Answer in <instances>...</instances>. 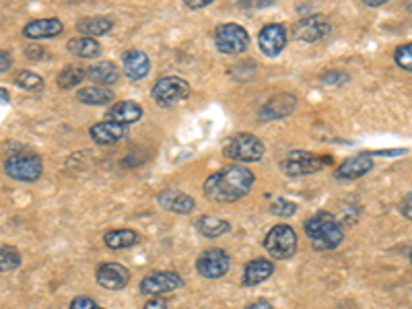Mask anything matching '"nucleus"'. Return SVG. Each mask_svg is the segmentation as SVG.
Listing matches in <instances>:
<instances>
[{
  "label": "nucleus",
  "mask_w": 412,
  "mask_h": 309,
  "mask_svg": "<svg viewBox=\"0 0 412 309\" xmlns=\"http://www.w3.org/2000/svg\"><path fill=\"white\" fill-rule=\"evenodd\" d=\"M256 184L252 169L243 165H229L223 171L213 173L204 182V196L219 204H233L246 198Z\"/></svg>",
  "instance_id": "nucleus-1"
},
{
  "label": "nucleus",
  "mask_w": 412,
  "mask_h": 309,
  "mask_svg": "<svg viewBox=\"0 0 412 309\" xmlns=\"http://www.w3.org/2000/svg\"><path fill=\"white\" fill-rule=\"evenodd\" d=\"M303 229L307 233L311 247L315 252H328V250H336L338 245L344 241V229L340 225L336 217L328 210L315 213L313 217H309L303 225Z\"/></svg>",
  "instance_id": "nucleus-2"
},
{
  "label": "nucleus",
  "mask_w": 412,
  "mask_h": 309,
  "mask_svg": "<svg viewBox=\"0 0 412 309\" xmlns=\"http://www.w3.org/2000/svg\"><path fill=\"white\" fill-rule=\"evenodd\" d=\"M223 154L231 161H237V165L239 163H256L264 157V145L260 138H256L250 132H237L225 141Z\"/></svg>",
  "instance_id": "nucleus-3"
},
{
  "label": "nucleus",
  "mask_w": 412,
  "mask_h": 309,
  "mask_svg": "<svg viewBox=\"0 0 412 309\" xmlns=\"http://www.w3.org/2000/svg\"><path fill=\"white\" fill-rule=\"evenodd\" d=\"M4 173L17 182H38L43 173V161L36 153H13L4 159Z\"/></svg>",
  "instance_id": "nucleus-4"
},
{
  "label": "nucleus",
  "mask_w": 412,
  "mask_h": 309,
  "mask_svg": "<svg viewBox=\"0 0 412 309\" xmlns=\"http://www.w3.org/2000/svg\"><path fill=\"white\" fill-rule=\"evenodd\" d=\"M326 163H332V159L297 149V151H291L280 161V171L289 178H303V175L322 171Z\"/></svg>",
  "instance_id": "nucleus-5"
},
{
  "label": "nucleus",
  "mask_w": 412,
  "mask_h": 309,
  "mask_svg": "<svg viewBox=\"0 0 412 309\" xmlns=\"http://www.w3.org/2000/svg\"><path fill=\"white\" fill-rule=\"evenodd\" d=\"M150 95L157 106L161 108H173L190 97V82L182 77H161L150 89Z\"/></svg>",
  "instance_id": "nucleus-6"
},
{
  "label": "nucleus",
  "mask_w": 412,
  "mask_h": 309,
  "mask_svg": "<svg viewBox=\"0 0 412 309\" xmlns=\"http://www.w3.org/2000/svg\"><path fill=\"white\" fill-rule=\"evenodd\" d=\"M264 250L274 260H289L297 252V233L289 225H274L264 237Z\"/></svg>",
  "instance_id": "nucleus-7"
},
{
  "label": "nucleus",
  "mask_w": 412,
  "mask_h": 309,
  "mask_svg": "<svg viewBox=\"0 0 412 309\" xmlns=\"http://www.w3.org/2000/svg\"><path fill=\"white\" fill-rule=\"evenodd\" d=\"M215 45L221 54H243L250 48V34L237 23H223L215 31Z\"/></svg>",
  "instance_id": "nucleus-8"
},
{
  "label": "nucleus",
  "mask_w": 412,
  "mask_h": 309,
  "mask_svg": "<svg viewBox=\"0 0 412 309\" xmlns=\"http://www.w3.org/2000/svg\"><path fill=\"white\" fill-rule=\"evenodd\" d=\"M184 287V278L173 271H157L147 274L141 280L138 291L143 295H150V297H159L163 293H171Z\"/></svg>",
  "instance_id": "nucleus-9"
},
{
  "label": "nucleus",
  "mask_w": 412,
  "mask_h": 309,
  "mask_svg": "<svg viewBox=\"0 0 412 309\" xmlns=\"http://www.w3.org/2000/svg\"><path fill=\"white\" fill-rule=\"evenodd\" d=\"M231 271V258L223 247H211L196 260V272L202 278H223Z\"/></svg>",
  "instance_id": "nucleus-10"
},
{
  "label": "nucleus",
  "mask_w": 412,
  "mask_h": 309,
  "mask_svg": "<svg viewBox=\"0 0 412 309\" xmlns=\"http://www.w3.org/2000/svg\"><path fill=\"white\" fill-rule=\"evenodd\" d=\"M330 34V23L322 15H305L293 27V36L305 43H315Z\"/></svg>",
  "instance_id": "nucleus-11"
},
{
  "label": "nucleus",
  "mask_w": 412,
  "mask_h": 309,
  "mask_svg": "<svg viewBox=\"0 0 412 309\" xmlns=\"http://www.w3.org/2000/svg\"><path fill=\"white\" fill-rule=\"evenodd\" d=\"M95 280L108 291H122L130 282V271L120 262H104L95 271Z\"/></svg>",
  "instance_id": "nucleus-12"
},
{
  "label": "nucleus",
  "mask_w": 412,
  "mask_h": 309,
  "mask_svg": "<svg viewBox=\"0 0 412 309\" xmlns=\"http://www.w3.org/2000/svg\"><path fill=\"white\" fill-rule=\"evenodd\" d=\"M295 108H297V97L293 93H276L258 110V120L260 122L283 120V117L291 116Z\"/></svg>",
  "instance_id": "nucleus-13"
},
{
  "label": "nucleus",
  "mask_w": 412,
  "mask_h": 309,
  "mask_svg": "<svg viewBox=\"0 0 412 309\" xmlns=\"http://www.w3.org/2000/svg\"><path fill=\"white\" fill-rule=\"evenodd\" d=\"M289 41V34H287V27L280 25V23H270V25H264L258 34V45L262 50L266 56L274 58L278 56L285 45Z\"/></svg>",
  "instance_id": "nucleus-14"
},
{
  "label": "nucleus",
  "mask_w": 412,
  "mask_h": 309,
  "mask_svg": "<svg viewBox=\"0 0 412 309\" xmlns=\"http://www.w3.org/2000/svg\"><path fill=\"white\" fill-rule=\"evenodd\" d=\"M371 169H374V154L365 151V153H359L342 161L334 171V178L342 182H350V180H359L367 175Z\"/></svg>",
  "instance_id": "nucleus-15"
},
{
  "label": "nucleus",
  "mask_w": 412,
  "mask_h": 309,
  "mask_svg": "<svg viewBox=\"0 0 412 309\" xmlns=\"http://www.w3.org/2000/svg\"><path fill=\"white\" fill-rule=\"evenodd\" d=\"M122 69H124V75L130 80H143L150 73L149 56L143 50H136V48L126 50L122 54Z\"/></svg>",
  "instance_id": "nucleus-16"
},
{
  "label": "nucleus",
  "mask_w": 412,
  "mask_h": 309,
  "mask_svg": "<svg viewBox=\"0 0 412 309\" xmlns=\"http://www.w3.org/2000/svg\"><path fill=\"white\" fill-rule=\"evenodd\" d=\"M157 202L161 208L173 215H190L196 208V200L190 194L180 192V190H163L157 194Z\"/></svg>",
  "instance_id": "nucleus-17"
},
{
  "label": "nucleus",
  "mask_w": 412,
  "mask_h": 309,
  "mask_svg": "<svg viewBox=\"0 0 412 309\" xmlns=\"http://www.w3.org/2000/svg\"><path fill=\"white\" fill-rule=\"evenodd\" d=\"M64 31V23L56 17L34 19L23 27V36L27 39H50L60 36Z\"/></svg>",
  "instance_id": "nucleus-18"
},
{
  "label": "nucleus",
  "mask_w": 412,
  "mask_h": 309,
  "mask_svg": "<svg viewBox=\"0 0 412 309\" xmlns=\"http://www.w3.org/2000/svg\"><path fill=\"white\" fill-rule=\"evenodd\" d=\"M145 114L143 106L132 101V99H124V101H118L113 103L112 108L108 110V122H113V124H120V126H130L134 122H138Z\"/></svg>",
  "instance_id": "nucleus-19"
},
{
  "label": "nucleus",
  "mask_w": 412,
  "mask_h": 309,
  "mask_svg": "<svg viewBox=\"0 0 412 309\" xmlns=\"http://www.w3.org/2000/svg\"><path fill=\"white\" fill-rule=\"evenodd\" d=\"M89 134H91V138L97 143V145H115V143H120L122 138H126V134H128V126H120V124H113V122H97V124H93L91 126V130H89Z\"/></svg>",
  "instance_id": "nucleus-20"
},
{
  "label": "nucleus",
  "mask_w": 412,
  "mask_h": 309,
  "mask_svg": "<svg viewBox=\"0 0 412 309\" xmlns=\"http://www.w3.org/2000/svg\"><path fill=\"white\" fill-rule=\"evenodd\" d=\"M274 274V264L266 258H256L250 260L243 268V276H241V285L243 287H256L266 282L270 276Z\"/></svg>",
  "instance_id": "nucleus-21"
},
{
  "label": "nucleus",
  "mask_w": 412,
  "mask_h": 309,
  "mask_svg": "<svg viewBox=\"0 0 412 309\" xmlns=\"http://www.w3.org/2000/svg\"><path fill=\"white\" fill-rule=\"evenodd\" d=\"M115 99L110 87H99V85H89L76 91V101L85 103V106H108Z\"/></svg>",
  "instance_id": "nucleus-22"
},
{
  "label": "nucleus",
  "mask_w": 412,
  "mask_h": 309,
  "mask_svg": "<svg viewBox=\"0 0 412 309\" xmlns=\"http://www.w3.org/2000/svg\"><path fill=\"white\" fill-rule=\"evenodd\" d=\"M113 29V19L110 17H85L76 23V31L83 36V38H99V36H106Z\"/></svg>",
  "instance_id": "nucleus-23"
},
{
  "label": "nucleus",
  "mask_w": 412,
  "mask_h": 309,
  "mask_svg": "<svg viewBox=\"0 0 412 309\" xmlns=\"http://www.w3.org/2000/svg\"><path fill=\"white\" fill-rule=\"evenodd\" d=\"M85 77L91 78L93 82H97L99 87H110L113 85L118 78H120V71H118V66L113 64V62H108V60H104V62H97V64H93V66H89L87 71H85Z\"/></svg>",
  "instance_id": "nucleus-24"
},
{
  "label": "nucleus",
  "mask_w": 412,
  "mask_h": 309,
  "mask_svg": "<svg viewBox=\"0 0 412 309\" xmlns=\"http://www.w3.org/2000/svg\"><path fill=\"white\" fill-rule=\"evenodd\" d=\"M196 229H198V233L202 237L215 239V237H221V235H227V233L231 231V223L225 221V219L213 217V215H202L196 221Z\"/></svg>",
  "instance_id": "nucleus-25"
},
{
  "label": "nucleus",
  "mask_w": 412,
  "mask_h": 309,
  "mask_svg": "<svg viewBox=\"0 0 412 309\" xmlns=\"http://www.w3.org/2000/svg\"><path fill=\"white\" fill-rule=\"evenodd\" d=\"M141 241V233L134 229H112L104 235V243L110 250H128Z\"/></svg>",
  "instance_id": "nucleus-26"
},
{
  "label": "nucleus",
  "mask_w": 412,
  "mask_h": 309,
  "mask_svg": "<svg viewBox=\"0 0 412 309\" xmlns=\"http://www.w3.org/2000/svg\"><path fill=\"white\" fill-rule=\"evenodd\" d=\"M69 52L78 58H97L101 54V43L91 38H73L66 43Z\"/></svg>",
  "instance_id": "nucleus-27"
},
{
  "label": "nucleus",
  "mask_w": 412,
  "mask_h": 309,
  "mask_svg": "<svg viewBox=\"0 0 412 309\" xmlns=\"http://www.w3.org/2000/svg\"><path fill=\"white\" fill-rule=\"evenodd\" d=\"M83 78H85V69H83V66H73V64H69V66H64V69L60 71V75L56 77V82H58L60 89L69 91V89H73L76 85H80Z\"/></svg>",
  "instance_id": "nucleus-28"
},
{
  "label": "nucleus",
  "mask_w": 412,
  "mask_h": 309,
  "mask_svg": "<svg viewBox=\"0 0 412 309\" xmlns=\"http://www.w3.org/2000/svg\"><path fill=\"white\" fill-rule=\"evenodd\" d=\"M23 258L15 245H2L0 247V274L2 272H13L21 266Z\"/></svg>",
  "instance_id": "nucleus-29"
},
{
  "label": "nucleus",
  "mask_w": 412,
  "mask_h": 309,
  "mask_svg": "<svg viewBox=\"0 0 412 309\" xmlns=\"http://www.w3.org/2000/svg\"><path fill=\"white\" fill-rule=\"evenodd\" d=\"M13 82L19 89H25V91H39L43 87V78L39 77L38 73H34V71H21Z\"/></svg>",
  "instance_id": "nucleus-30"
},
{
  "label": "nucleus",
  "mask_w": 412,
  "mask_h": 309,
  "mask_svg": "<svg viewBox=\"0 0 412 309\" xmlns=\"http://www.w3.org/2000/svg\"><path fill=\"white\" fill-rule=\"evenodd\" d=\"M270 213H272L274 217H280V219L293 217V215L297 213V204L291 202V200H287V198H276V200L270 204Z\"/></svg>",
  "instance_id": "nucleus-31"
},
{
  "label": "nucleus",
  "mask_w": 412,
  "mask_h": 309,
  "mask_svg": "<svg viewBox=\"0 0 412 309\" xmlns=\"http://www.w3.org/2000/svg\"><path fill=\"white\" fill-rule=\"evenodd\" d=\"M412 45L411 43H404V45H400V48H396V52H394V60H396V64L402 69V71H406V73H411L412 71Z\"/></svg>",
  "instance_id": "nucleus-32"
},
{
  "label": "nucleus",
  "mask_w": 412,
  "mask_h": 309,
  "mask_svg": "<svg viewBox=\"0 0 412 309\" xmlns=\"http://www.w3.org/2000/svg\"><path fill=\"white\" fill-rule=\"evenodd\" d=\"M320 80L324 85H328V87H342V85H346L350 80V77L346 73H342V71H328V73L322 75Z\"/></svg>",
  "instance_id": "nucleus-33"
},
{
  "label": "nucleus",
  "mask_w": 412,
  "mask_h": 309,
  "mask_svg": "<svg viewBox=\"0 0 412 309\" xmlns=\"http://www.w3.org/2000/svg\"><path fill=\"white\" fill-rule=\"evenodd\" d=\"M71 309H106V308H101L95 299L87 297V295H78V297H75V299L71 301Z\"/></svg>",
  "instance_id": "nucleus-34"
},
{
  "label": "nucleus",
  "mask_w": 412,
  "mask_h": 309,
  "mask_svg": "<svg viewBox=\"0 0 412 309\" xmlns=\"http://www.w3.org/2000/svg\"><path fill=\"white\" fill-rule=\"evenodd\" d=\"M10 66H13V56H10V52L0 50V75L6 73V71H10Z\"/></svg>",
  "instance_id": "nucleus-35"
},
{
  "label": "nucleus",
  "mask_w": 412,
  "mask_h": 309,
  "mask_svg": "<svg viewBox=\"0 0 412 309\" xmlns=\"http://www.w3.org/2000/svg\"><path fill=\"white\" fill-rule=\"evenodd\" d=\"M25 56L31 58V60H41V58H45V50L39 48V45H29V48L25 50Z\"/></svg>",
  "instance_id": "nucleus-36"
},
{
  "label": "nucleus",
  "mask_w": 412,
  "mask_h": 309,
  "mask_svg": "<svg viewBox=\"0 0 412 309\" xmlns=\"http://www.w3.org/2000/svg\"><path fill=\"white\" fill-rule=\"evenodd\" d=\"M143 309H167V301L161 299V297H152V299H149V301L145 303V308Z\"/></svg>",
  "instance_id": "nucleus-37"
},
{
  "label": "nucleus",
  "mask_w": 412,
  "mask_h": 309,
  "mask_svg": "<svg viewBox=\"0 0 412 309\" xmlns=\"http://www.w3.org/2000/svg\"><path fill=\"white\" fill-rule=\"evenodd\" d=\"M213 0H186V6L190 10H198V8H206Z\"/></svg>",
  "instance_id": "nucleus-38"
},
{
  "label": "nucleus",
  "mask_w": 412,
  "mask_h": 309,
  "mask_svg": "<svg viewBox=\"0 0 412 309\" xmlns=\"http://www.w3.org/2000/svg\"><path fill=\"white\" fill-rule=\"evenodd\" d=\"M243 309H274V308H272V303H270L268 299L260 297V299H256L254 303H250L248 308H243Z\"/></svg>",
  "instance_id": "nucleus-39"
},
{
  "label": "nucleus",
  "mask_w": 412,
  "mask_h": 309,
  "mask_svg": "<svg viewBox=\"0 0 412 309\" xmlns=\"http://www.w3.org/2000/svg\"><path fill=\"white\" fill-rule=\"evenodd\" d=\"M411 198H412V194L409 192L406 194V198H404V204H402V213H404V217L411 221Z\"/></svg>",
  "instance_id": "nucleus-40"
},
{
  "label": "nucleus",
  "mask_w": 412,
  "mask_h": 309,
  "mask_svg": "<svg viewBox=\"0 0 412 309\" xmlns=\"http://www.w3.org/2000/svg\"><path fill=\"white\" fill-rule=\"evenodd\" d=\"M8 99H10V95H8V91L0 87V103H8Z\"/></svg>",
  "instance_id": "nucleus-41"
},
{
  "label": "nucleus",
  "mask_w": 412,
  "mask_h": 309,
  "mask_svg": "<svg viewBox=\"0 0 412 309\" xmlns=\"http://www.w3.org/2000/svg\"><path fill=\"white\" fill-rule=\"evenodd\" d=\"M363 2H365L367 6H379V4H383L385 0H363Z\"/></svg>",
  "instance_id": "nucleus-42"
}]
</instances>
